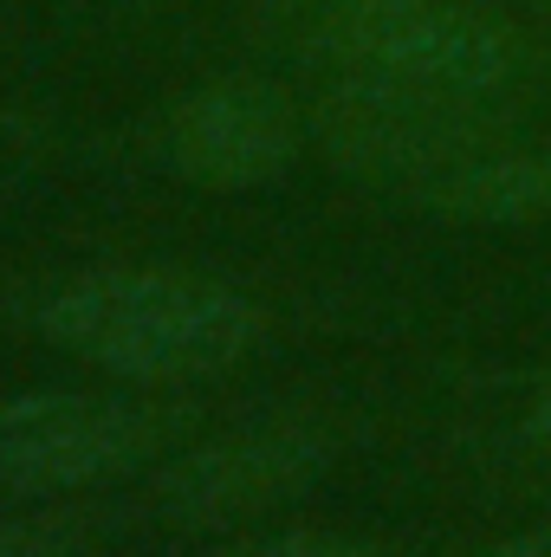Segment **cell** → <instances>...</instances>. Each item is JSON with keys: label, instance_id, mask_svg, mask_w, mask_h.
Wrapping results in <instances>:
<instances>
[{"label": "cell", "instance_id": "cell-1", "mask_svg": "<svg viewBox=\"0 0 551 557\" xmlns=\"http://www.w3.org/2000/svg\"><path fill=\"white\" fill-rule=\"evenodd\" d=\"M39 331L91 370L131 383H182L241 363L267 337V318L247 292L221 278L169 267H105L59 285L39 311Z\"/></svg>", "mask_w": 551, "mask_h": 557}, {"label": "cell", "instance_id": "cell-2", "mask_svg": "<svg viewBox=\"0 0 551 557\" xmlns=\"http://www.w3.org/2000/svg\"><path fill=\"white\" fill-rule=\"evenodd\" d=\"M311 131L364 182H396V188H428L480 156H493V117L480 111V91L428 85L403 72H357L331 85L311 111Z\"/></svg>", "mask_w": 551, "mask_h": 557}, {"label": "cell", "instance_id": "cell-3", "mask_svg": "<svg viewBox=\"0 0 551 557\" xmlns=\"http://www.w3.org/2000/svg\"><path fill=\"white\" fill-rule=\"evenodd\" d=\"M325 46L357 72H403L480 98L513 85L519 72L513 26L467 0H338Z\"/></svg>", "mask_w": 551, "mask_h": 557}, {"label": "cell", "instance_id": "cell-4", "mask_svg": "<svg viewBox=\"0 0 551 557\" xmlns=\"http://www.w3.org/2000/svg\"><path fill=\"white\" fill-rule=\"evenodd\" d=\"M149 441H156V416L124 396H91V389L20 396L0 403V486L20 493L91 486L131 467Z\"/></svg>", "mask_w": 551, "mask_h": 557}, {"label": "cell", "instance_id": "cell-5", "mask_svg": "<svg viewBox=\"0 0 551 557\" xmlns=\"http://www.w3.org/2000/svg\"><path fill=\"white\" fill-rule=\"evenodd\" d=\"M298 143H305V117L267 78H221L182 98L162 124V149L175 175L195 188H221V195L267 188L273 175H285Z\"/></svg>", "mask_w": 551, "mask_h": 557}, {"label": "cell", "instance_id": "cell-6", "mask_svg": "<svg viewBox=\"0 0 551 557\" xmlns=\"http://www.w3.org/2000/svg\"><path fill=\"white\" fill-rule=\"evenodd\" d=\"M311 473H318L311 434H247V441H221V447H201L195 460H182L162 480V499L175 512L221 519V512H247V506L298 493Z\"/></svg>", "mask_w": 551, "mask_h": 557}, {"label": "cell", "instance_id": "cell-7", "mask_svg": "<svg viewBox=\"0 0 551 557\" xmlns=\"http://www.w3.org/2000/svg\"><path fill=\"white\" fill-rule=\"evenodd\" d=\"M421 201L441 214H467V221H539V214H551V149L546 156L493 149V156L428 182Z\"/></svg>", "mask_w": 551, "mask_h": 557}, {"label": "cell", "instance_id": "cell-8", "mask_svg": "<svg viewBox=\"0 0 551 557\" xmlns=\"http://www.w3.org/2000/svg\"><path fill=\"white\" fill-rule=\"evenodd\" d=\"M0 557H85V532L65 519H13L0 525Z\"/></svg>", "mask_w": 551, "mask_h": 557}, {"label": "cell", "instance_id": "cell-9", "mask_svg": "<svg viewBox=\"0 0 551 557\" xmlns=\"http://www.w3.org/2000/svg\"><path fill=\"white\" fill-rule=\"evenodd\" d=\"M221 557H390L364 539H325V532H292V539H260V545H234Z\"/></svg>", "mask_w": 551, "mask_h": 557}, {"label": "cell", "instance_id": "cell-10", "mask_svg": "<svg viewBox=\"0 0 551 557\" xmlns=\"http://www.w3.org/2000/svg\"><path fill=\"white\" fill-rule=\"evenodd\" d=\"M487 557H551V532H519V539H506L500 552Z\"/></svg>", "mask_w": 551, "mask_h": 557}, {"label": "cell", "instance_id": "cell-11", "mask_svg": "<svg viewBox=\"0 0 551 557\" xmlns=\"http://www.w3.org/2000/svg\"><path fill=\"white\" fill-rule=\"evenodd\" d=\"M526 434H532L539 447H551V383H546V396L532 403V421H526Z\"/></svg>", "mask_w": 551, "mask_h": 557}, {"label": "cell", "instance_id": "cell-12", "mask_svg": "<svg viewBox=\"0 0 551 557\" xmlns=\"http://www.w3.org/2000/svg\"><path fill=\"white\" fill-rule=\"evenodd\" d=\"M325 7H338V0H325Z\"/></svg>", "mask_w": 551, "mask_h": 557}, {"label": "cell", "instance_id": "cell-13", "mask_svg": "<svg viewBox=\"0 0 551 557\" xmlns=\"http://www.w3.org/2000/svg\"><path fill=\"white\" fill-rule=\"evenodd\" d=\"M539 7H551V0H539Z\"/></svg>", "mask_w": 551, "mask_h": 557}]
</instances>
